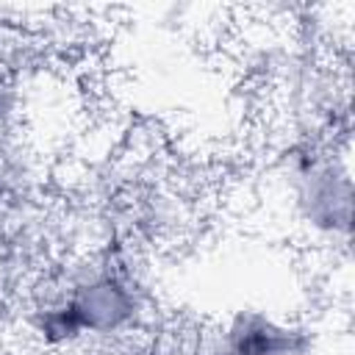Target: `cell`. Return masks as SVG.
<instances>
[{
    "label": "cell",
    "mask_w": 355,
    "mask_h": 355,
    "mask_svg": "<svg viewBox=\"0 0 355 355\" xmlns=\"http://www.w3.org/2000/svg\"><path fill=\"white\" fill-rule=\"evenodd\" d=\"M269 178L308 244L347 258L352 239L349 144L283 139L272 150Z\"/></svg>",
    "instance_id": "obj_1"
},
{
    "label": "cell",
    "mask_w": 355,
    "mask_h": 355,
    "mask_svg": "<svg viewBox=\"0 0 355 355\" xmlns=\"http://www.w3.org/2000/svg\"><path fill=\"white\" fill-rule=\"evenodd\" d=\"M311 344L305 327L247 311L233 316L225 327L202 336L200 355H308Z\"/></svg>",
    "instance_id": "obj_2"
}]
</instances>
